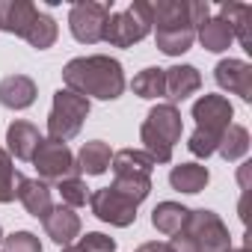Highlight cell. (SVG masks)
<instances>
[{"label":"cell","instance_id":"f1b7e54d","mask_svg":"<svg viewBox=\"0 0 252 252\" xmlns=\"http://www.w3.org/2000/svg\"><path fill=\"white\" fill-rule=\"evenodd\" d=\"M15 178H18V172L12 166L9 152L0 149V202H3V205L15 199Z\"/></svg>","mask_w":252,"mask_h":252},{"label":"cell","instance_id":"5b68a950","mask_svg":"<svg viewBox=\"0 0 252 252\" xmlns=\"http://www.w3.org/2000/svg\"><path fill=\"white\" fill-rule=\"evenodd\" d=\"M181 234H187L199 252H228L231 249V234H228L225 222L214 211H205V208L187 214Z\"/></svg>","mask_w":252,"mask_h":252},{"label":"cell","instance_id":"7a4b0ae2","mask_svg":"<svg viewBox=\"0 0 252 252\" xmlns=\"http://www.w3.org/2000/svg\"><path fill=\"white\" fill-rule=\"evenodd\" d=\"M231 116H234V107L228 104V98H222V95H202L193 104L196 131H193L187 149L196 158H211L217 152V146H220V137L231 125Z\"/></svg>","mask_w":252,"mask_h":252},{"label":"cell","instance_id":"7402d4cb","mask_svg":"<svg viewBox=\"0 0 252 252\" xmlns=\"http://www.w3.org/2000/svg\"><path fill=\"white\" fill-rule=\"evenodd\" d=\"M187 214H190V208H184L178 202H160L152 211V225L160 234H178L184 228V222H187Z\"/></svg>","mask_w":252,"mask_h":252},{"label":"cell","instance_id":"ffe728a7","mask_svg":"<svg viewBox=\"0 0 252 252\" xmlns=\"http://www.w3.org/2000/svg\"><path fill=\"white\" fill-rule=\"evenodd\" d=\"M220 18L231 27V33H234V39L243 45V51H252V42H249L252 6H246V3H222V6H220Z\"/></svg>","mask_w":252,"mask_h":252},{"label":"cell","instance_id":"6da1fadb","mask_svg":"<svg viewBox=\"0 0 252 252\" xmlns=\"http://www.w3.org/2000/svg\"><path fill=\"white\" fill-rule=\"evenodd\" d=\"M65 89L83 95V98H101V101H116L125 92V71L122 63L107 57V54H92V57H77L65 63L63 68Z\"/></svg>","mask_w":252,"mask_h":252},{"label":"cell","instance_id":"4316f807","mask_svg":"<svg viewBox=\"0 0 252 252\" xmlns=\"http://www.w3.org/2000/svg\"><path fill=\"white\" fill-rule=\"evenodd\" d=\"M217 152L222 155V160H240L246 152H249V131L243 128V125H228L225 134L220 137V146Z\"/></svg>","mask_w":252,"mask_h":252},{"label":"cell","instance_id":"f546056e","mask_svg":"<svg viewBox=\"0 0 252 252\" xmlns=\"http://www.w3.org/2000/svg\"><path fill=\"white\" fill-rule=\"evenodd\" d=\"M0 243H3V252H42V243L33 231H12Z\"/></svg>","mask_w":252,"mask_h":252},{"label":"cell","instance_id":"3957f363","mask_svg":"<svg viewBox=\"0 0 252 252\" xmlns=\"http://www.w3.org/2000/svg\"><path fill=\"white\" fill-rule=\"evenodd\" d=\"M184 131V122L178 107L172 104H158L149 110L143 128H140V140H143V152L155 160V163H169L175 143L181 140Z\"/></svg>","mask_w":252,"mask_h":252},{"label":"cell","instance_id":"4dcf8cb0","mask_svg":"<svg viewBox=\"0 0 252 252\" xmlns=\"http://www.w3.org/2000/svg\"><path fill=\"white\" fill-rule=\"evenodd\" d=\"M77 246H80L83 252H116V240L107 237V234H101V231H89V234H83Z\"/></svg>","mask_w":252,"mask_h":252},{"label":"cell","instance_id":"603a6c76","mask_svg":"<svg viewBox=\"0 0 252 252\" xmlns=\"http://www.w3.org/2000/svg\"><path fill=\"white\" fill-rule=\"evenodd\" d=\"M155 166H158V163H155L146 152H140V149H122V152H116V155H113V160H110L113 175H122V172L152 175V169H155Z\"/></svg>","mask_w":252,"mask_h":252},{"label":"cell","instance_id":"7c38bea8","mask_svg":"<svg viewBox=\"0 0 252 252\" xmlns=\"http://www.w3.org/2000/svg\"><path fill=\"white\" fill-rule=\"evenodd\" d=\"M42 225H45L48 237H51L54 243H60V246H68V243L80 234V217H77L74 208H68V205L51 208V214L42 220Z\"/></svg>","mask_w":252,"mask_h":252},{"label":"cell","instance_id":"8fae6325","mask_svg":"<svg viewBox=\"0 0 252 252\" xmlns=\"http://www.w3.org/2000/svg\"><path fill=\"white\" fill-rule=\"evenodd\" d=\"M15 199H21V205L27 208L30 217L36 220H45L54 208V199H51V184H45L42 178H24L18 172L15 178Z\"/></svg>","mask_w":252,"mask_h":252},{"label":"cell","instance_id":"cb8c5ba5","mask_svg":"<svg viewBox=\"0 0 252 252\" xmlns=\"http://www.w3.org/2000/svg\"><path fill=\"white\" fill-rule=\"evenodd\" d=\"M116 193H122L125 199H131L134 205L146 202L152 193V175H137V172H122L116 175V181L110 184Z\"/></svg>","mask_w":252,"mask_h":252},{"label":"cell","instance_id":"30bf717a","mask_svg":"<svg viewBox=\"0 0 252 252\" xmlns=\"http://www.w3.org/2000/svg\"><path fill=\"white\" fill-rule=\"evenodd\" d=\"M217 83L225 92H234L240 101H252V65L243 60H220L214 68Z\"/></svg>","mask_w":252,"mask_h":252},{"label":"cell","instance_id":"e0dca14e","mask_svg":"<svg viewBox=\"0 0 252 252\" xmlns=\"http://www.w3.org/2000/svg\"><path fill=\"white\" fill-rule=\"evenodd\" d=\"M155 42L166 57H181L193 48L196 42V30L190 24H166V27H155Z\"/></svg>","mask_w":252,"mask_h":252},{"label":"cell","instance_id":"d6a6232c","mask_svg":"<svg viewBox=\"0 0 252 252\" xmlns=\"http://www.w3.org/2000/svg\"><path fill=\"white\" fill-rule=\"evenodd\" d=\"M63 252H83V249H80V246H65Z\"/></svg>","mask_w":252,"mask_h":252},{"label":"cell","instance_id":"1f68e13d","mask_svg":"<svg viewBox=\"0 0 252 252\" xmlns=\"http://www.w3.org/2000/svg\"><path fill=\"white\" fill-rule=\"evenodd\" d=\"M137 252H169V246H166V243H158V240H152V243H143Z\"/></svg>","mask_w":252,"mask_h":252},{"label":"cell","instance_id":"e575fe53","mask_svg":"<svg viewBox=\"0 0 252 252\" xmlns=\"http://www.w3.org/2000/svg\"><path fill=\"white\" fill-rule=\"evenodd\" d=\"M0 240H3V228H0Z\"/></svg>","mask_w":252,"mask_h":252},{"label":"cell","instance_id":"52a82bcc","mask_svg":"<svg viewBox=\"0 0 252 252\" xmlns=\"http://www.w3.org/2000/svg\"><path fill=\"white\" fill-rule=\"evenodd\" d=\"M110 18V3H95V0H83L74 3L68 12V27L71 36L83 45H95L104 39V27Z\"/></svg>","mask_w":252,"mask_h":252},{"label":"cell","instance_id":"277c9868","mask_svg":"<svg viewBox=\"0 0 252 252\" xmlns=\"http://www.w3.org/2000/svg\"><path fill=\"white\" fill-rule=\"evenodd\" d=\"M89 110H92L89 98H83V95H77L71 89H57L51 113H48V140L65 143V140L77 137L86 116H89Z\"/></svg>","mask_w":252,"mask_h":252},{"label":"cell","instance_id":"d6986e66","mask_svg":"<svg viewBox=\"0 0 252 252\" xmlns=\"http://www.w3.org/2000/svg\"><path fill=\"white\" fill-rule=\"evenodd\" d=\"M208 181H211V172L202 163H178L169 172V184L178 193H202L208 187Z\"/></svg>","mask_w":252,"mask_h":252},{"label":"cell","instance_id":"d4e9b609","mask_svg":"<svg viewBox=\"0 0 252 252\" xmlns=\"http://www.w3.org/2000/svg\"><path fill=\"white\" fill-rule=\"evenodd\" d=\"M57 36H60L57 21H54L48 12H42V9H39V15L33 18V24H30V30H27V36H24V39H27L36 51H48V48H54Z\"/></svg>","mask_w":252,"mask_h":252},{"label":"cell","instance_id":"ac0fdd59","mask_svg":"<svg viewBox=\"0 0 252 252\" xmlns=\"http://www.w3.org/2000/svg\"><path fill=\"white\" fill-rule=\"evenodd\" d=\"M110 160H113L110 146L104 140H92V143H83V149L74 158V166H77V175H104L110 169Z\"/></svg>","mask_w":252,"mask_h":252},{"label":"cell","instance_id":"8992f818","mask_svg":"<svg viewBox=\"0 0 252 252\" xmlns=\"http://www.w3.org/2000/svg\"><path fill=\"white\" fill-rule=\"evenodd\" d=\"M33 166L39 172V178L45 184H60L65 178H74L77 175V166H74V155L65 143H57V140H45L39 143L36 155H33Z\"/></svg>","mask_w":252,"mask_h":252},{"label":"cell","instance_id":"44dd1931","mask_svg":"<svg viewBox=\"0 0 252 252\" xmlns=\"http://www.w3.org/2000/svg\"><path fill=\"white\" fill-rule=\"evenodd\" d=\"M196 39L202 42L205 51L220 54V51H228V45L234 42V33H231V27H228L222 18H208V21L196 30Z\"/></svg>","mask_w":252,"mask_h":252},{"label":"cell","instance_id":"836d02e7","mask_svg":"<svg viewBox=\"0 0 252 252\" xmlns=\"http://www.w3.org/2000/svg\"><path fill=\"white\" fill-rule=\"evenodd\" d=\"M228 252H249V249H228Z\"/></svg>","mask_w":252,"mask_h":252},{"label":"cell","instance_id":"9a60e30c","mask_svg":"<svg viewBox=\"0 0 252 252\" xmlns=\"http://www.w3.org/2000/svg\"><path fill=\"white\" fill-rule=\"evenodd\" d=\"M36 15H39V9L33 3H27V0H3L0 3V30L24 39Z\"/></svg>","mask_w":252,"mask_h":252},{"label":"cell","instance_id":"9c48e42d","mask_svg":"<svg viewBox=\"0 0 252 252\" xmlns=\"http://www.w3.org/2000/svg\"><path fill=\"white\" fill-rule=\"evenodd\" d=\"M152 33L149 21H143L134 9H125V12H110L107 27H104V42H110L113 48H131L137 42H143Z\"/></svg>","mask_w":252,"mask_h":252},{"label":"cell","instance_id":"4fadbf2b","mask_svg":"<svg viewBox=\"0 0 252 252\" xmlns=\"http://www.w3.org/2000/svg\"><path fill=\"white\" fill-rule=\"evenodd\" d=\"M39 143H42L39 128H36V125H30V122H24V119L12 122L9 128H6V146H9L6 152H9V158L15 155L18 160H33Z\"/></svg>","mask_w":252,"mask_h":252},{"label":"cell","instance_id":"2e32d148","mask_svg":"<svg viewBox=\"0 0 252 252\" xmlns=\"http://www.w3.org/2000/svg\"><path fill=\"white\" fill-rule=\"evenodd\" d=\"M36 101V83L27 74H9L0 80V104L9 110H27Z\"/></svg>","mask_w":252,"mask_h":252},{"label":"cell","instance_id":"5bb4252c","mask_svg":"<svg viewBox=\"0 0 252 252\" xmlns=\"http://www.w3.org/2000/svg\"><path fill=\"white\" fill-rule=\"evenodd\" d=\"M166 71V104H178L184 98H190L193 92H199L202 86V74L196 65H172V68H163Z\"/></svg>","mask_w":252,"mask_h":252},{"label":"cell","instance_id":"484cf974","mask_svg":"<svg viewBox=\"0 0 252 252\" xmlns=\"http://www.w3.org/2000/svg\"><path fill=\"white\" fill-rule=\"evenodd\" d=\"M131 89L134 95L140 98H163L166 95V71L152 65V68H143L134 80H131Z\"/></svg>","mask_w":252,"mask_h":252},{"label":"cell","instance_id":"ba28073f","mask_svg":"<svg viewBox=\"0 0 252 252\" xmlns=\"http://www.w3.org/2000/svg\"><path fill=\"white\" fill-rule=\"evenodd\" d=\"M89 208L101 222L128 228L137 222V205L131 199H125L122 193H116L113 187H101L95 193H89Z\"/></svg>","mask_w":252,"mask_h":252},{"label":"cell","instance_id":"83f0119b","mask_svg":"<svg viewBox=\"0 0 252 252\" xmlns=\"http://www.w3.org/2000/svg\"><path fill=\"white\" fill-rule=\"evenodd\" d=\"M57 190H60V196H63V205H68V208H83V205L89 202V187H86V181H83L80 175L60 181Z\"/></svg>","mask_w":252,"mask_h":252}]
</instances>
